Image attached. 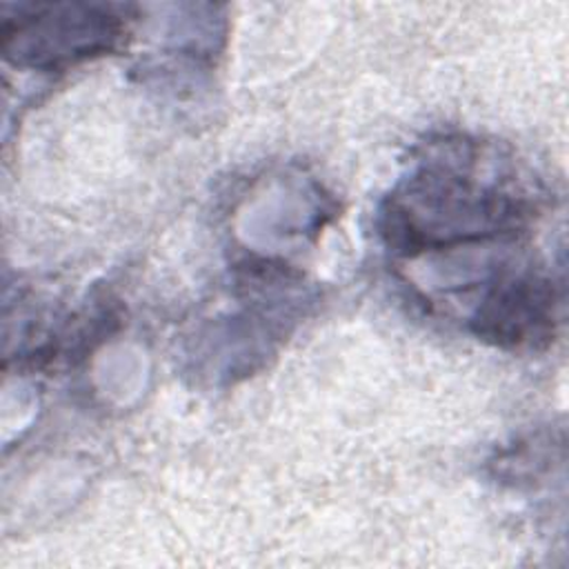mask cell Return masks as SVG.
<instances>
[{
	"instance_id": "cell-1",
	"label": "cell",
	"mask_w": 569,
	"mask_h": 569,
	"mask_svg": "<svg viewBox=\"0 0 569 569\" xmlns=\"http://www.w3.org/2000/svg\"><path fill=\"white\" fill-rule=\"evenodd\" d=\"M536 211L531 198L493 173L471 144L447 142L385 198L378 231L400 256L516 238Z\"/></svg>"
},
{
	"instance_id": "cell-2",
	"label": "cell",
	"mask_w": 569,
	"mask_h": 569,
	"mask_svg": "<svg viewBox=\"0 0 569 569\" xmlns=\"http://www.w3.org/2000/svg\"><path fill=\"white\" fill-rule=\"evenodd\" d=\"M122 31L113 4H20L2 20V51L20 67L60 69L113 49Z\"/></svg>"
},
{
	"instance_id": "cell-3",
	"label": "cell",
	"mask_w": 569,
	"mask_h": 569,
	"mask_svg": "<svg viewBox=\"0 0 569 569\" xmlns=\"http://www.w3.org/2000/svg\"><path fill=\"white\" fill-rule=\"evenodd\" d=\"M558 320L551 278L538 271L496 273L469 316L476 338L500 349H538L549 345Z\"/></svg>"
}]
</instances>
